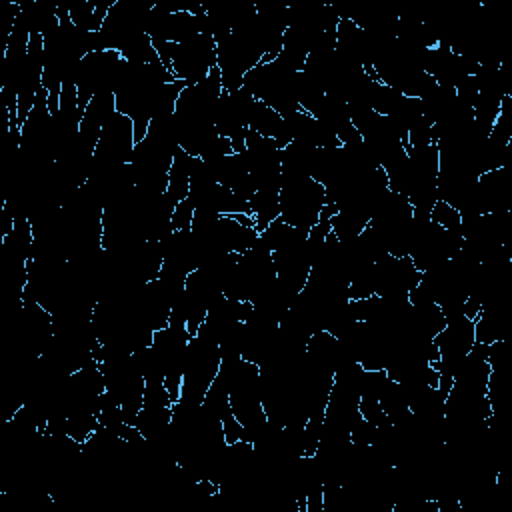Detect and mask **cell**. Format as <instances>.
Returning <instances> with one entry per match:
<instances>
[{
  "mask_svg": "<svg viewBox=\"0 0 512 512\" xmlns=\"http://www.w3.org/2000/svg\"><path fill=\"white\" fill-rule=\"evenodd\" d=\"M326 204L324 186L306 174H282L280 216L294 228L310 230Z\"/></svg>",
  "mask_w": 512,
  "mask_h": 512,
  "instance_id": "cell-1",
  "label": "cell"
},
{
  "mask_svg": "<svg viewBox=\"0 0 512 512\" xmlns=\"http://www.w3.org/2000/svg\"><path fill=\"white\" fill-rule=\"evenodd\" d=\"M222 364L218 342L206 336H192L186 348L180 402L200 406Z\"/></svg>",
  "mask_w": 512,
  "mask_h": 512,
  "instance_id": "cell-2",
  "label": "cell"
},
{
  "mask_svg": "<svg viewBox=\"0 0 512 512\" xmlns=\"http://www.w3.org/2000/svg\"><path fill=\"white\" fill-rule=\"evenodd\" d=\"M216 66V40L212 34L202 32L186 42H174L172 74L176 80L198 84Z\"/></svg>",
  "mask_w": 512,
  "mask_h": 512,
  "instance_id": "cell-3",
  "label": "cell"
},
{
  "mask_svg": "<svg viewBox=\"0 0 512 512\" xmlns=\"http://www.w3.org/2000/svg\"><path fill=\"white\" fill-rule=\"evenodd\" d=\"M254 102L256 98L244 86H240L238 90H222L216 108L218 134L226 138L246 136Z\"/></svg>",
  "mask_w": 512,
  "mask_h": 512,
  "instance_id": "cell-4",
  "label": "cell"
},
{
  "mask_svg": "<svg viewBox=\"0 0 512 512\" xmlns=\"http://www.w3.org/2000/svg\"><path fill=\"white\" fill-rule=\"evenodd\" d=\"M172 424V406H142L134 426L146 440L160 438Z\"/></svg>",
  "mask_w": 512,
  "mask_h": 512,
  "instance_id": "cell-5",
  "label": "cell"
},
{
  "mask_svg": "<svg viewBox=\"0 0 512 512\" xmlns=\"http://www.w3.org/2000/svg\"><path fill=\"white\" fill-rule=\"evenodd\" d=\"M430 220L436 222L438 226H442L446 232H452V234H460L462 236V216L460 212L450 206L448 202L444 200H436L432 210H430Z\"/></svg>",
  "mask_w": 512,
  "mask_h": 512,
  "instance_id": "cell-6",
  "label": "cell"
},
{
  "mask_svg": "<svg viewBox=\"0 0 512 512\" xmlns=\"http://www.w3.org/2000/svg\"><path fill=\"white\" fill-rule=\"evenodd\" d=\"M194 204L188 200V198H184V200H180L176 206H174V212H172V220H170V224H172V230L176 232V230H186V228H190L192 226V218H194Z\"/></svg>",
  "mask_w": 512,
  "mask_h": 512,
  "instance_id": "cell-7",
  "label": "cell"
},
{
  "mask_svg": "<svg viewBox=\"0 0 512 512\" xmlns=\"http://www.w3.org/2000/svg\"><path fill=\"white\" fill-rule=\"evenodd\" d=\"M172 398L164 382H146L144 388V406H172Z\"/></svg>",
  "mask_w": 512,
  "mask_h": 512,
  "instance_id": "cell-8",
  "label": "cell"
}]
</instances>
